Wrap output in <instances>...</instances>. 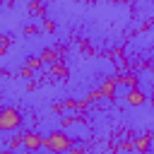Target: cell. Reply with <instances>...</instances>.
<instances>
[{
  "label": "cell",
  "instance_id": "e0dca14e",
  "mask_svg": "<svg viewBox=\"0 0 154 154\" xmlns=\"http://www.w3.org/2000/svg\"><path fill=\"white\" fill-rule=\"evenodd\" d=\"M19 77H24V79H31V77H34V70H31V67H26V65H24V67H22V70H19Z\"/></svg>",
  "mask_w": 154,
  "mask_h": 154
},
{
  "label": "cell",
  "instance_id": "7c38bea8",
  "mask_svg": "<svg viewBox=\"0 0 154 154\" xmlns=\"http://www.w3.org/2000/svg\"><path fill=\"white\" fill-rule=\"evenodd\" d=\"M43 31H46V34H53V31H55V22L48 19V17H43Z\"/></svg>",
  "mask_w": 154,
  "mask_h": 154
},
{
  "label": "cell",
  "instance_id": "8fae6325",
  "mask_svg": "<svg viewBox=\"0 0 154 154\" xmlns=\"http://www.w3.org/2000/svg\"><path fill=\"white\" fill-rule=\"evenodd\" d=\"M26 67H31V70H41V67H43V63H41V58H38V55H31V58L26 60Z\"/></svg>",
  "mask_w": 154,
  "mask_h": 154
},
{
  "label": "cell",
  "instance_id": "603a6c76",
  "mask_svg": "<svg viewBox=\"0 0 154 154\" xmlns=\"http://www.w3.org/2000/svg\"><path fill=\"white\" fill-rule=\"evenodd\" d=\"M111 2H118V0H111Z\"/></svg>",
  "mask_w": 154,
  "mask_h": 154
},
{
  "label": "cell",
  "instance_id": "5b68a950",
  "mask_svg": "<svg viewBox=\"0 0 154 154\" xmlns=\"http://www.w3.org/2000/svg\"><path fill=\"white\" fill-rule=\"evenodd\" d=\"M149 144H152V135H149V132H144V135L135 137L132 149H135V152H140V154H149Z\"/></svg>",
  "mask_w": 154,
  "mask_h": 154
},
{
  "label": "cell",
  "instance_id": "3957f363",
  "mask_svg": "<svg viewBox=\"0 0 154 154\" xmlns=\"http://www.w3.org/2000/svg\"><path fill=\"white\" fill-rule=\"evenodd\" d=\"M120 84V75H113V77H108L101 87H99V94H101V99H108V101H116V87Z\"/></svg>",
  "mask_w": 154,
  "mask_h": 154
},
{
  "label": "cell",
  "instance_id": "7a4b0ae2",
  "mask_svg": "<svg viewBox=\"0 0 154 154\" xmlns=\"http://www.w3.org/2000/svg\"><path fill=\"white\" fill-rule=\"evenodd\" d=\"M22 113L17 111V108H12V106H2L0 108V132H12V130H17L19 125H22Z\"/></svg>",
  "mask_w": 154,
  "mask_h": 154
},
{
  "label": "cell",
  "instance_id": "8992f818",
  "mask_svg": "<svg viewBox=\"0 0 154 154\" xmlns=\"http://www.w3.org/2000/svg\"><path fill=\"white\" fill-rule=\"evenodd\" d=\"M29 14L43 19V17H46V2H43V0H31V2H29Z\"/></svg>",
  "mask_w": 154,
  "mask_h": 154
},
{
  "label": "cell",
  "instance_id": "277c9868",
  "mask_svg": "<svg viewBox=\"0 0 154 154\" xmlns=\"http://www.w3.org/2000/svg\"><path fill=\"white\" fill-rule=\"evenodd\" d=\"M22 147H26L29 152H36L43 147V137L34 130H26V132H22Z\"/></svg>",
  "mask_w": 154,
  "mask_h": 154
},
{
  "label": "cell",
  "instance_id": "4fadbf2b",
  "mask_svg": "<svg viewBox=\"0 0 154 154\" xmlns=\"http://www.w3.org/2000/svg\"><path fill=\"white\" fill-rule=\"evenodd\" d=\"M19 144H22V135H14V137L7 140V149H17Z\"/></svg>",
  "mask_w": 154,
  "mask_h": 154
},
{
  "label": "cell",
  "instance_id": "ac0fdd59",
  "mask_svg": "<svg viewBox=\"0 0 154 154\" xmlns=\"http://www.w3.org/2000/svg\"><path fill=\"white\" fill-rule=\"evenodd\" d=\"M24 34H26V36H36V34H38V26L29 24V26H24Z\"/></svg>",
  "mask_w": 154,
  "mask_h": 154
},
{
  "label": "cell",
  "instance_id": "ba28073f",
  "mask_svg": "<svg viewBox=\"0 0 154 154\" xmlns=\"http://www.w3.org/2000/svg\"><path fill=\"white\" fill-rule=\"evenodd\" d=\"M67 75H70V70L65 67L63 60H58V63L51 65V77H55V79H67Z\"/></svg>",
  "mask_w": 154,
  "mask_h": 154
},
{
  "label": "cell",
  "instance_id": "ffe728a7",
  "mask_svg": "<svg viewBox=\"0 0 154 154\" xmlns=\"http://www.w3.org/2000/svg\"><path fill=\"white\" fill-rule=\"evenodd\" d=\"M67 152H70V154H84V147H70Z\"/></svg>",
  "mask_w": 154,
  "mask_h": 154
},
{
  "label": "cell",
  "instance_id": "7402d4cb",
  "mask_svg": "<svg viewBox=\"0 0 154 154\" xmlns=\"http://www.w3.org/2000/svg\"><path fill=\"white\" fill-rule=\"evenodd\" d=\"M0 154H14V152H12V149H2Z\"/></svg>",
  "mask_w": 154,
  "mask_h": 154
},
{
  "label": "cell",
  "instance_id": "d6986e66",
  "mask_svg": "<svg viewBox=\"0 0 154 154\" xmlns=\"http://www.w3.org/2000/svg\"><path fill=\"white\" fill-rule=\"evenodd\" d=\"M51 111H53V113H58V116H63V113H65V111H63V103H53V106H51Z\"/></svg>",
  "mask_w": 154,
  "mask_h": 154
},
{
  "label": "cell",
  "instance_id": "44dd1931",
  "mask_svg": "<svg viewBox=\"0 0 154 154\" xmlns=\"http://www.w3.org/2000/svg\"><path fill=\"white\" fill-rule=\"evenodd\" d=\"M123 149H125V152H132V140H128V142H123Z\"/></svg>",
  "mask_w": 154,
  "mask_h": 154
},
{
  "label": "cell",
  "instance_id": "30bf717a",
  "mask_svg": "<svg viewBox=\"0 0 154 154\" xmlns=\"http://www.w3.org/2000/svg\"><path fill=\"white\" fill-rule=\"evenodd\" d=\"M120 84H125L128 89H135V87L140 84V79H137V75L130 72V75H120Z\"/></svg>",
  "mask_w": 154,
  "mask_h": 154
},
{
  "label": "cell",
  "instance_id": "9a60e30c",
  "mask_svg": "<svg viewBox=\"0 0 154 154\" xmlns=\"http://www.w3.org/2000/svg\"><path fill=\"white\" fill-rule=\"evenodd\" d=\"M10 41H12V38H10L7 34H2V36H0V55H2L5 51H7V46H10Z\"/></svg>",
  "mask_w": 154,
  "mask_h": 154
},
{
  "label": "cell",
  "instance_id": "9c48e42d",
  "mask_svg": "<svg viewBox=\"0 0 154 154\" xmlns=\"http://www.w3.org/2000/svg\"><path fill=\"white\" fill-rule=\"evenodd\" d=\"M125 99H128V103H130V106H142V103L147 101V96H144L137 87H135V89H128V96H125Z\"/></svg>",
  "mask_w": 154,
  "mask_h": 154
},
{
  "label": "cell",
  "instance_id": "52a82bcc",
  "mask_svg": "<svg viewBox=\"0 0 154 154\" xmlns=\"http://www.w3.org/2000/svg\"><path fill=\"white\" fill-rule=\"evenodd\" d=\"M38 58H41V63H43V65H53V63H58V60H60V55H58V51H55V48H43V51L38 53Z\"/></svg>",
  "mask_w": 154,
  "mask_h": 154
},
{
  "label": "cell",
  "instance_id": "6da1fadb",
  "mask_svg": "<svg viewBox=\"0 0 154 154\" xmlns=\"http://www.w3.org/2000/svg\"><path fill=\"white\" fill-rule=\"evenodd\" d=\"M43 147L51 152V154H65L70 147H72V137L65 132V130H53L43 137Z\"/></svg>",
  "mask_w": 154,
  "mask_h": 154
},
{
  "label": "cell",
  "instance_id": "5bb4252c",
  "mask_svg": "<svg viewBox=\"0 0 154 154\" xmlns=\"http://www.w3.org/2000/svg\"><path fill=\"white\" fill-rule=\"evenodd\" d=\"M77 120H79V116H63L60 125H63V128H67V125H72V123H77Z\"/></svg>",
  "mask_w": 154,
  "mask_h": 154
},
{
  "label": "cell",
  "instance_id": "2e32d148",
  "mask_svg": "<svg viewBox=\"0 0 154 154\" xmlns=\"http://www.w3.org/2000/svg\"><path fill=\"white\" fill-rule=\"evenodd\" d=\"M84 99H87V103H91V101H99V99H101V94H99V89H91Z\"/></svg>",
  "mask_w": 154,
  "mask_h": 154
}]
</instances>
